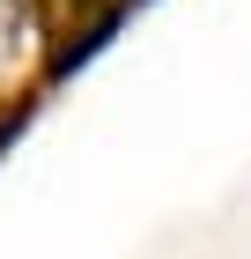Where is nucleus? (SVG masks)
<instances>
[{"label": "nucleus", "mask_w": 251, "mask_h": 259, "mask_svg": "<svg viewBox=\"0 0 251 259\" xmlns=\"http://www.w3.org/2000/svg\"><path fill=\"white\" fill-rule=\"evenodd\" d=\"M30 52H37V15H30V0H0V81L15 74Z\"/></svg>", "instance_id": "obj_1"}]
</instances>
